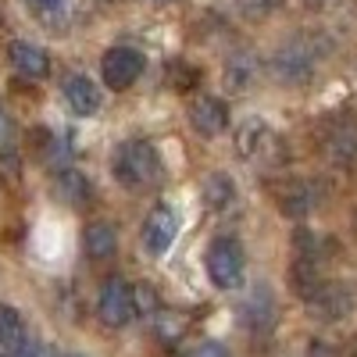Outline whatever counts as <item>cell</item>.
I'll return each mask as SVG.
<instances>
[{
	"label": "cell",
	"mask_w": 357,
	"mask_h": 357,
	"mask_svg": "<svg viewBox=\"0 0 357 357\" xmlns=\"http://www.w3.org/2000/svg\"><path fill=\"white\" fill-rule=\"evenodd\" d=\"M111 168H114L118 183L129 186V190H151V186L161 183V175H165L161 154H158V146L151 139H126L114 151Z\"/></svg>",
	"instance_id": "cell-1"
},
{
	"label": "cell",
	"mask_w": 357,
	"mask_h": 357,
	"mask_svg": "<svg viewBox=\"0 0 357 357\" xmlns=\"http://www.w3.org/2000/svg\"><path fill=\"white\" fill-rule=\"evenodd\" d=\"M243 272H247V257H243V247L222 236L207 247V275L218 289H236L243 282Z\"/></svg>",
	"instance_id": "cell-2"
},
{
	"label": "cell",
	"mask_w": 357,
	"mask_h": 357,
	"mask_svg": "<svg viewBox=\"0 0 357 357\" xmlns=\"http://www.w3.org/2000/svg\"><path fill=\"white\" fill-rule=\"evenodd\" d=\"M307 311H311V318H318V321H343L347 314H354V307H357V296H354V289L347 286V282H329V279H321L307 296Z\"/></svg>",
	"instance_id": "cell-3"
},
{
	"label": "cell",
	"mask_w": 357,
	"mask_h": 357,
	"mask_svg": "<svg viewBox=\"0 0 357 357\" xmlns=\"http://www.w3.org/2000/svg\"><path fill=\"white\" fill-rule=\"evenodd\" d=\"M236 151H240L247 161H275L279 158V136L268 129V122L261 118H247V122L236 129Z\"/></svg>",
	"instance_id": "cell-4"
},
{
	"label": "cell",
	"mask_w": 357,
	"mask_h": 357,
	"mask_svg": "<svg viewBox=\"0 0 357 357\" xmlns=\"http://www.w3.org/2000/svg\"><path fill=\"white\" fill-rule=\"evenodd\" d=\"M143 68H146V57L136 47H111L100 57V72L111 89H129L143 75Z\"/></svg>",
	"instance_id": "cell-5"
},
{
	"label": "cell",
	"mask_w": 357,
	"mask_h": 357,
	"mask_svg": "<svg viewBox=\"0 0 357 357\" xmlns=\"http://www.w3.org/2000/svg\"><path fill=\"white\" fill-rule=\"evenodd\" d=\"M97 314L107 329H122V325L132 321L136 307H132V286L122 282V279H107L100 286V296H97Z\"/></svg>",
	"instance_id": "cell-6"
},
{
	"label": "cell",
	"mask_w": 357,
	"mask_h": 357,
	"mask_svg": "<svg viewBox=\"0 0 357 357\" xmlns=\"http://www.w3.org/2000/svg\"><path fill=\"white\" fill-rule=\"evenodd\" d=\"M178 211L175 207H154L151 215H146V222H143V240H146V250H151L154 257H161V254H168L172 250V243L178 240Z\"/></svg>",
	"instance_id": "cell-7"
},
{
	"label": "cell",
	"mask_w": 357,
	"mask_h": 357,
	"mask_svg": "<svg viewBox=\"0 0 357 357\" xmlns=\"http://www.w3.org/2000/svg\"><path fill=\"white\" fill-rule=\"evenodd\" d=\"M314 72V50L301 40L286 43L275 57H272V75L279 82H304Z\"/></svg>",
	"instance_id": "cell-8"
},
{
	"label": "cell",
	"mask_w": 357,
	"mask_h": 357,
	"mask_svg": "<svg viewBox=\"0 0 357 357\" xmlns=\"http://www.w3.org/2000/svg\"><path fill=\"white\" fill-rule=\"evenodd\" d=\"M8 57H11V68H15L22 79H29V82L47 79V72H50L47 50L36 47V43H29V40H15V43L8 47Z\"/></svg>",
	"instance_id": "cell-9"
},
{
	"label": "cell",
	"mask_w": 357,
	"mask_h": 357,
	"mask_svg": "<svg viewBox=\"0 0 357 357\" xmlns=\"http://www.w3.org/2000/svg\"><path fill=\"white\" fill-rule=\"evenodd\" d=\"M240 314H243V325L250 333H268L275 325V296H272V289L261 282L240 304Z\"/></svg>",
	"instance_id": "cell-10"
},
{
	"label": "cell",
	"mask_w": 357,
	"mask_h": 357,
	"mask_svg": "<svg viewBox=\"0 0 357 357\" xmlns=\"http://www.w3.org/2000/svg\"><path fill=\"white\" fill-rule=\"evenodd\" d=\"M190 126L200 136H218L229 126V111H225V104L218 97H197L190 104Z\"/></svg>",
	"instance_id": "cell-11"
},
{
	"label": "cell",
	"mask_w": 357,
	"mask_h": 357,
	"mask_svg": "<svg viewBox=\"0 0 357 357\" xmlns=\"http://www.w3.org/2000/svg\"><path fill=\"white\" fill-rule=\"evenodd\" d=\"M65 100L75 114H97L100 104H104V93H100V86L89 79V75H68L65 82Z\"/></svg>",
	"instance_id": "cell-12"
},
{
	"label": "cell",
	"mask_w": 357,
	"mask_h": 357,
	"mask_svg": "<svg viewBox=\"0 0 357 357\" xmlns=\"http://www.w3.org/2000/svg\"><path fill=\"white\" fill-rule=\"evenodd\" d=\"M318 197H321V190L314 183L296 178V183H289L279 193V207H282V215H289V218H304V215H311L318 207Z\"/></svg>",
	"instance_id": "cell-13"
},
{
	"label": "cell",
	"mask_w": 357,
	"mask_h": 357,
	"mask_svg": "<svg viewBox=\"0 0 357 357\" xmlns=\"http://www.w3.org/2000/svg\"><path fill=\"white\" fill-rule=\"evenodd\" d=\"M261 75V65L257 57L250 50H236L229 61H225V86L232 89V93H243V89H250Z\"/></svg>",
	"instance_id": "cell-14"
},
{
	"label": "cell",
	"mask_w": 357,
	"mask_h": 357,
	"mask_svg": "<svg viewBox=\"0 0 357 357\" xmlns=\"http://www.w3.org/2000/svg\"><path fill=\"white\" fill-rule=\"evenodd\" d=\"M82 247H86V254L93 257V261H107V257H114V250H118V232H114V225H107V222L86 225V232H82Z\"/></svg>",
	"instance_id": "cell-15"
},
{
	"label": "cell",
	"mask_w": 357,
	"mask_h": 357,
	"mask_svg": "<svg viewBox=\"0 0 357 357\" xmlns=\"http://www.w3.org/2000/svg\"><path fill=\"white\" fill-rule=\"evenodd\" d=\"M204 200L215 211H229V207H236V183L225 172H211L204 178Z\"/></svg>",
	"instance_id": "cell-16"
},
{
	"label": "cell",
	"mask_w": 357,
	"mask_h": 357,
	"mask_svg": "<svg viewBox=\"0 0 357 357\" xmlns=\"http://www.w3.org/2000/svg\"><path fill=\"white\" fill-rule=\"evenodd\" d=\"M25 343V325H22V314L8 304H0V354L15 357Z\"/></svg>",
	"instance_id": "cell-17"
},
{
	"label": "cell",
	"mask_w": 357,
	"mask_h": 357,
	"mask_svg": "<svg viewBox=\"0 0 357 357\" xmlns=\"http://www.w3.org/2000/svg\"><path fill=\"white\" fill-rule=\"evenodd\" d=\"M54 186H57V197H61L65 204H72V207H79V204L89 200V178H86L82 172H75L72 165L57 172Z\"/></svg>",
	"instance_id": "cell-18"
},
{
	"label": "cell",
	"mask_w": 357,
	"mask_h": 357,
	"mask_svg": "<svg viewBox=\"0 0 357 357\" xmlns=\"http://www.w3.org/2000/svg\"><path fill=\"white\" fill-rule=\"evenodd\" d=\"M329 158L336 165H350L357 158V126L347 122V118L329 132Z\"/></svg>",
	"instance_id": "cell-19"
},
{
	"label": "cell",
	"mask_w": 357,
	"mask_h": 357,
	"mask_svg": "<svg viewBox=\"0 0 357 357\" xmlns=\"http://www.w3.org/2000/svg\"><path fill=\"white\" fill-rule=\"evenodd\" d=\"M151 321H154V333H158L161 343H178V340L186 336V329H190V318H186L183 311H165V307H158V311L151 314Z\"/></svg>",
	"instance_id": "cell-20"
},
{
	"label": "cell",
	"mask_w": 357,
	"mask_h": 357,
	"mask_svg": "<svg viewBox=\"0 0 357 357\" xmlns=\"http://www.w3.org/2000/svg\"><path fill=\"white\" fill-rule=\"evenodd\" d=\"M72 154H75V151L68 146V139H65V136H47V143H43V161H47L54 172L68 168Z\"/></svg>",
	"instance_id": "cell-21"
},
{
	"label": "cell",
	"mask_w": 357,
	"mask_h": 357,
	"mask_svg": "<svg viewBox=\"0 0 357 357\" xmlns=\"http://www.w3.org/2000/svg\"><path fill=\"white\" fill-rule=\"evenodd\" d=\"M132 307H136L139 314H146V318H151V314L161 307V301H158V293H154L151 282H139V286L132 289Z\"/></svg>",
	"instance_id": "cell-22"
},
{
	"label": "cell",
	"mask_w": 357,
	"mask_h": 357,
	"mask_svg": "<svg viewBox=\"0 0 357 357\" xmlns=\"http://www.w3.org/2000/svg\"><path fill=\"white\" fill-rule=\"evenodd\" d=\"M29 4H33V11L43 22H57V18H65V11H68V0H29Z\"/></svg>",
	"instance_id": "cell-23"
},
{
	"label": "cell",
	"mask_w": 357,
	"mask_h": 357,
	"mask_svg": "<svg viewBox=\"0 0 357 357\" xmlns=\"http://www.w3.org/2000/svg\"><path fill=\"white\" fill-rule=\"evenodd\" d=\"M168 82H178V89H190L197 82V72L193 68H183V65H168Z\"/></svg>",
	"instance_id": "cell-24"
},
{
	"label": "cell",
	"mask_w": 357,
	"mask_h": 357,
	"mask_svg": "<svg viewBox=\"0 0 357 357\" xmlns=\"http://www.w3.org/2000/svg\"><path fill=\"white\" fill-rule=\"evenodd\" d=\"M279 4V0H240V8L250 15V18H261V15H268V11H272Z\"/></svg>",
	"instance_id": "cell-25"
},
{
	"label": "cell",
	"mask_w": 357,
	"mask_h": 357,
	"mask_svg": "<svg viewBox=\"0 0 357 357\" xmlns=\"http://www.w3.org/2000/svg\"><path fill=\"white\" fill-rule=\"evenodd\" d=\"M186 357H229V354H225L222 343H211V340H207V343H197Z\"/></svg>",
	"instance_id": "cell-26"
},
{
	"label": "cell",
	"mask_w": 357,
	"mask_h": 357,
	"mask_svg": "<svg viewBox=\"0 0 357 357\" xmlns=\"http://www.w3.org/2000/svg\"><path fill=\"white\" fill-rule=\"evenodd\" d=\"M8 151H11V118L0 107V154H8Z\"/></svg>",
	"instance_id": "cell-27"
},
{
	"label": "cell",
	"mask_w": 357,
	"mask_h": 357,
	"mask_svg": "<svg viewBox=\"0 0 357 357\" xmlns=\"http://www.w3.org/2000/svg\"><path fill=\"white\" fill-rule=\"evenodd\" d=\"M15 357H50V350H47V347H40V343H29V340H25V343H22V350H18Z\"/></svg>",
	"instance_id": "cell-28"
},
{
	"label": "cell",
	"mask_w": 357,
	"mask_h": 357,
	"mask_svg": "<svg viewBox=\"0 0 357 357\" xmlns=\"http://www.w3.org/2000/svg\"><path fill=\"white\" fill-rule=\"evenodd\" d=\"M311 357H336V354H333V350H325L321 343H314V347H311Z\"/></svg>",
	"instance_id": "cell-29"
},
{
	"label": "cell",
	"mask_w": 357,
	"mask_h": 357,
	"mask_svg": "<svg viewBox=\"0 0 357 357\" xmlns=\"http://www.w3.org/2000/svg\"><path fill=\"white\" fill-rule=\"evenodd\" d=\"M307 4H325V0H307Z\"/></svg>",
	"instance_id": "cell-30"
},
{
	"label": "cell",
	"mask_w": 357,
	"mask_h": 357,
	"mask_svg": "<svg viewBox=\"0 0 357 357\" xmlns=\"http://www.w3.org/2000/svg\"><path fill=\"white\" fill-rule=\"evenodd\" d=\"M354 357H357V347H354Z\"/></svg>",
	"instance_id": "cell-31"
},
{
	"label": "cell",
	"mask_w": 357,
	"mask_h": 357,
	"mask_svg": "<svg viewBox=\"0 0 357 357\" xmlns=\"http://www.w3.org/2000/svg\"><path fill=\"white\" fill-rule=\"evenodd\" d=\"M68 357H79V354H68Z\"/></svg>",
	"instance_id": "cell-32"
},
{
	"label": "cell",
	"mask_w": 357,
	"mask_h": 357,
	"mask_svg": "<svg viewBox=\"0 0 357 357\" xmlns=\"http://www.w3.org/2000/svg\"><path fill=\"white\" fill-rule=\"evenodd\" d=\"M0 357H8V354H0Z\"/></svg>",
	"instance_id": "cell-33"
}]
</instances>
